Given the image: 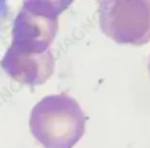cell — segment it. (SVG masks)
Instances as JSON below:
<instances>
[{
	"instance_id": "cell-1",
	"label": "cell",
	"mask_w": 150,
	"mask_h": 148,
	"mask_svg": "<svg viewBox=\"0 0 150 148\" xmlns=\"http://www.w3.org/2000/svg\"><path fill=\"white\" fill-rule=\"evenodd\" d=\"M71 1H25L12 28V41L0 65L24 85L38 86L52 76L55 60L49 50L58 30V16Z\"/></svg>"
},
{
	"instance_id": "cell-2",
	"label": "cell",
	"mask_w": 150,
	"mask_h": 148,
	"mask_svg": "<svg viewBox=\"0 0 150 148\" xmlns=\"http://www.w3.org/2000/svg\"><path fill=\"white\" fill-rule=\"evenodd\" d=\"M85 128L83 109L65 94L44 97L31 111V133L44 148H73L83 137Z\"/></svg>"
},
{
	"instance_id": "cell-3",
	"label": "cell",
	"mask_w": 150,
	"mask_h": 148,
	"mask_svg": "<svg viewBox=\"0 0 150 148\" xmlns=\"http://www.w3.org/2000/svg\"><path fill=\"white\" fill-rule=\"evenodd\" d=\"M98 14L102 32L117 43L143 45L150 41V1H101Z\"/></svg>"
},
{
	"instance_id": "cell-4",
	"label": "cell",
	"mask_w": 150,
	"mask_h": 148,
	"mask_svg": "<svg viewBox=\"0 0 150 148\" xmlns=\"http://www.w3.org/2000/svg\"><path fill=\"white\" fill-rule=\"evenodd\" d=\"M6 10V3L5 1H0V18H2V16L4 14Z\"/></svg>"
},
{
	"instance_id": "cell-5",
	"label": "cell",
	"mask_w": 150,
	"mask_h": 148,
	"mask_svg": "<svg viewBox=\"0 0 150 148\" xmlns=\"http://www.w3.org/2000/svg\"><path fill=\"white\" fill-rule=\"evenodd\" d=\"M149 74H150V62H149Z\"/></svg>"
}]
</instances>
